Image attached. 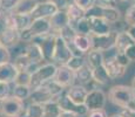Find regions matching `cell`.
Here are the masks:
<instances>
[{
	"label": "cell",
	"mask_w": 135,
	"mask_h": 117,
	"mask_svg": "<svg viewBox=\"0 0 135 117\" xmlns=\"http://www.w3.org/2000/svg\"><path fill=\"white\" fill-rule=\"evenodd\" d=\"M108 98L113 104L121 109L135 110V89L132 85H114L109 89Z\"/></svg>",
	"instance_id": "obj_1"
},
{
	"label": "cell",
	"mask_w": 135,
	"mask_h": 117,
	"mask_svg": "<svg viewBox=\"0 0 135 117\" xmlns=\"http://www.w3.org/2000/svg\"><path fill=\"white\" fill-rule=\"evenodd\" d=\"M51 32H52V27L49 19H46V18L33 19L30 27L20 32V39H21L22 42H31L33 40V38H35V36Z\"/></svg>",
	"instance_id": "obj_2"
},
{
	"label": "cell",
	"mask_w": 135,
	"mask_h": 117,
	"mask_svg": "<svg viewBox=\"0 0 135 117\" xmlns=\"http://www.w3.org/2000/svg\"><path fill=\"white\" fill-rule=\"evenodd\" d=\"M56 70H58V67L54 63H52V62L42 63L34 73H32L31 88H32V89L38 88V87H40L41 84H44L45 82L54 79L56 75Z\"/></svg>",
	"instance_id": "obj_3"
},
{
	"label": "cell",
	"mask_w": 135,
	"mask_h": 117,
	"mask_svg": "<svg viewBox=\"0 0 135 117\" xmlns=\"http://www.w3.org/2000/svg\"><path fill=\"white\" fill-rule=\"evenodd\" d=\"M25 111L24 101L15 96H8L0 101V114L2 117H20Z\"/></svg>",
	"instance_id": "obj_4"
},
{
	"label": "cell",
	"mask_w": 135,
	"mask_h": 117,
	"mask_svg": "<svg viewBox=\"0 0 135 117\" xmlns=\"http://www.w3.org/2000/svg\"><path fill=\"white\" fill-rule=\"evenodd\" d=\"M32 17L31 15H24V14H15L12 12H7L4 14V26L8 28H13L19 32L26 29L30 27L32 23Z\"/></svg>",
	"instance_id": "obj_5"
},
{
	"label": "cell",
	"mask_w": 135,
	"mask_h": 117,
	"mask_svg": "<svg viewBox=\"0 0 135 117\" xmlns=\"http://www.w3.org/2000/svg\"><path fill=\"white\" fill-rule=\"evenodd\" d=\"M72 56L73 55H72V52H71V48H69L68 42H67L60 34H56L53 61L55 62V63H58L59 66H61V64H66Z\"/></svg>",
	"instance_id": "obj_6"
},
{
	"label": "cell",
	"mask_w": 135,
	"mask_h": 117,
	"mask_svg": "<svg viewBox=\"0 0 135 117\" xmlns=\"http://www.w3.org/2000/svg\"><path fill=\"white\" fill-rule=\"evenodd\" d=\"M90 35V40H92V49H99L102 52H108L114 49L115 47V40L118 32L112 30L110 33L105 35Z\"/></svg>",
	"instance_id": "obj_7"
},
{
	"label": "cell",
	"mask_w": 135,
	"mask_h": 117,
	"mask_svg": "<svg viewBox=\"0 0 135 117\" xmlns=\"http://www.w3.org/2000/svg\"><path fill=\"white\" fill-rule=\"evenodd\" d=\"M107 103V96L101 89H92L88 90V95L86 98L85 104L88 108V110H98V109H103Z\"/></svg>",
	"instance_id": "obj_8"
},
{
	"label": "cell",
	"mask_w": 135,
	"mask_h": 117,
	"mask_svg": "<svg viewBox=\"0 0 135 117\" xmlns=\"http://www.w3.org/2000/svg\"><path fill=\"white\" fill-rule=\"evenodd\" d=\"M59 103V106H60L61 110H66V111H72V113L76 114L80 117L81 116H87L88 114V108L86 106V104H75L71 100L68 98V96L66 95V91H64L61 95H59V97L56 98Z\"/></svg>",
	"instance_id": "obj_9"
},
{
	"label": "cell",
	"mask_w": 135,
	"mask_h": 117,
	"mask_svg": "<svg viewBox=\"0 0 135 117\" xmlns=\"http://www.w3.org/2000/svg\"><path fill=\"white\" fill-rule=\"evenodd\" d=\"M87 17V15H86ZM88 21H89L90 27V34L93 35H105L110 33L112 30V23H109L102 17H97V15H89Z\"/></svg>",
	"instance_id": "obj_10"
},
{
	"label": "cell",
	"mask_w": 135,
	"mask_h": 117,
	"mask_svg": "<svg viewBox=\"0 0 135 117\" xmlns=\"http://www.w3.org/2000/svg\"><path fill=\"white\" fill-rule=\"evenodd\" d=\"M103 66H105L106 70H107L108 75H109L110 80H116V79H120L122 77L124 74H126V67L121 66L119 63V61L116 60L115 53L113 55L108 56V58L105 59L103 61Z\"/></svg>",
	"instance_id": "obj_11"
},
{
	"label": "cell",
	"mask_w": 135,
	"mask_h": 117,
	"mask_svg": "<svg viewBox=\"0 0 135 117\" xmlns=\"http://www.w3.org/2000/svg\"><path fill=\"white\" fill-rule=\"evenodd\" d=\"M66 95L75 104H85L88 95V89L84 84H73L66 89Z\"/></svg>",
	"instance_id": "obj_12"
},
{
	"label": "cell",
	"mask_w": 135,
	"mask_h": 117,
	"mask_svg": "<svg viewBox=\"0 0 135 117\" xmlns=\"http://www.w3.org/2000/svg\"><path fill=\"white\" fill-rule=\"evenodd\" d=\"M54 80L60 83L62 87L68 88L71 85H73L75 82V72H73L66 64H61V66L58 67L56 75L54 77Z\"/></svg>",
	"instance_id": "obj_13"
},
{
	"label": "cell",
	"mask_w": 135,
	"mask_h": 117,
	"mask_svg": "<svg viewBox=\"0 0 135 117\" xmlns=\"http://www.w3.org/2000/svg\"><path fill=\"white\" fill-rule=\"evenodd\" d=\"M59 11V8L54 4L49 1H44V2H38L37 7L34 8V11L32 12L31 17L32 19H49L53 14H55Z\"/></svg>",
	"instance_id": "obj_14"
},
{
	"label": "cell",
	"mask_w": 135,
	"mask_h": 117,
	"mask_svg": "<svg viewBox=\"0 0 135 117\" xmlns=\"http://www.w3.org/2000/svg\"><path fill=\"white\" fill-rule=\"evenodd\" d=\"M69 17L66 11H58L55 14H53L49 18V22H51L52 32L58 34L61 29L69 25Z\"/></svg>",
	"instance_id": "obj_15"
},
{
	"label": "cell",
	"mask_w": 135,
	"mask_h": 117,
	"mask_svg": "<svg viewBox=\"0 0 135 117\" xmlns=\"http://www.w3.org/2000/svg\"><path fill=\"white\" fill-rule=\"evenodd\" d=\"M0 41L8 48H11V47L13 48L19 42H21L20 32L17 29H13V28L4 27V29L0 32Z\"/></svg>",
	"instance_id": "obj_16"
},
{
	"label": "cell",
	"mask_w": 135,
	"mask_h": 117,
	"mask_svg": "<svg viewBox=\"0 0 135 117\" xmlns=\"http://www.w3.org/2000/svg\"><path fill=\"white\" fill-rule=\"evenodd\" d=\"M28 100L33 103L45 104V103L55 100V97L48 91V89L45 87V85H40V87L32 89V93H31V96Z\"/></svg>",
	"instance_id": "obj_17"
},
{
	"label": "cell",
	"mask_w": 135,
	"mask_h": 117,
	"mask_svg": "<svg viewBox=\"0 0 135 117\" xmlns=\"http://www.w3.org/2000/svg\"><path fill=\"white\" fill-rule=\"evenodd\" d=\"M18 74H19V72L15 68L13 62L7 61L4 63H0V81L9 83V84L14 83Z\"/></svg>",
	"instance_id": "obj_18"
},
{
	"label": "cell",
	"mask_w": 135,
	"mask_h": 117,
	"mask_svg": "<svg viewBox=\"0 0 135 117\" xmlns=\"http://www.w3.org/2000/svg\"><path fill=\"white\" fill-rule=\"evenodd\" d=\"M25 54L27 55V58L30 59L31 61L35 62V63H42L44 61H46L41 46L37 42H33V41L26 43Z\"/></svg>",
	"instance_id": "obj_19"
},
{
	"label": "cell",
	"mask_w": 135,
	"mask_h": 117,
	"mask_svg": "<svg viewBox=\"0 0 135 117\" xmlns=\"http://www.w3.org/2000/svg\"><path fill=\"white\" fill-rule=\"evenodd\" d=\"M38 0H17L14 7L12 9V13L15 14H24V15H31L32 12L38 5Z\"/></svg>",
	"instance_id": "obj_20"
},
{
	"label": "cell",
	"mask_w": 135,
	"mask_h": 117,
	"mask_svg": "<svg viewBox=\"0 0 135 117\" xmlns=\"http://www.w3.org/2000/svg\"><path fill=\"white\" fill-rule=\"evenodd\" d=\"M135 41L131 36L128 35V33L126 30L123 32H118V35H116V40H115V50L118 53H124L126 49L128 48L131 45H133Z\"/></svg>",
	"instance_id": "obj_21"
},
{
	"label": "cell",
	"mask_w": 135,
	"mask_h": 117,
	"mask_svg": "<svg viewBox=\"0 0 135 117\" xmlns=\"http://www.w3.org/2000/svg\"><path fill=\"white\" fill-rule=\"evenodd\" d=\"M73 45L76 47L79 50H81L82 53H88V52L92 49V40H90V35L79 34V33H76V35L74 36Z\"/></svg>",
	"instance_id": "obj_22"
},
{
	"label": "cell",
	"mask_w": 135,
	"mask_h": 117,
	"mask_svg": "<svg viewBox=\"0 0 135 117\" xmlns=\"http://www.w3.org/2000/svg\"><path fill=\"white\" fill-rule=\"evenodd\" d=\"M93 80L92 68L86 63L84 67H81L79 70L75 72V81L79 82V84L87 85Z\"/></svg>",
	"instance_id": "obj_23"
},
{
	"label": "cell",
	"mask_w": 135,
	"mask_h": 117,
	"mask_svg": "<svg viewBox=\"0 0 135 117\" xmlns=\"http://www.w3.org/2000/svg\"><path fill=\"white\" fill-rule=\"evenodd\" d=\"M105 58H103V53L102 50H99V49H90L87 54V64L90 68H97V67L103 64Z\"/></svg>",
	"instance_id": "obj_24"
},
{
	"label": "cell",
	"mask_w": 135,
	"mask_h": 117,
	"mask_svg": "<svg viewBox=\"0 0 135 117\" xmlns=\"http://www.w3.org/2000/svg\"><path fill=\"white\" fill-rule=\"evenodd\" d=\"M20 117H45V109L44 104L31 102L25 108V111Z\"/></svg>",
	"instance_id": "obj_25"
},
{
	"label": "cell",
	"mask_w": 135,
	"mask_h": 117,
	"mask_svg": "<svg viewBox=\"0 0 135 117\" xmlns=\"http://www.w3.org/2000/svg\"><path fill=\"white\" fill-rule=\"evenodd\" d=\"M92 73H93V80H94L98 84L105 85L110 81V77H109V75H108L107 70H106L103 64L97 67V68H93Z\"/></svg>",
	"instance_id": "obj_26"
},
{
	"label": "cell",
	"mask_w": 135,
	"mask_h": 117,
	"mask_svg": "<svg viewBox=\"0 0 135 117\" xmlns=\"http://www.w3.org/2000/svg\"><path fill=\"white\" fill-rule=\"evenodd\" d=\"M69 26L75 29V32L79 33V34H90V27H89V21H88V18L84 17L81 19L76 20V21H69Z\"/></svg>",
	"instance_id": "obj_27"
},
{
	"label": "cell",
	"mask_w": 135,
	"mask_h": 117,
	"mask_svg": "<svg viewBox=\"0 0 135 117\" xmlns=\"http://www.w3.org/2000/svg\"><path fill=\"white\" fill-rule=\"evenodd\" d=\"M31 93H32V88L30 85L25 84H14V87L12 89V95L22 101L28 100L31 96Z\"/></svg>",
	"instance_id": "obj_28"
},
{
	"label": "cell",
	"mask_w": 135,
	"mask_h": 117,
	"mask_svg": "<svg viewBox=\"0 0 135 117\" xmlns=\"http://www.w3.org/2000/svg\"><path fill=\"white\" fill-rule=\"evenodd\" d=\"M65 11L67 12L71 21H76V20L86 17V12H85L82 8H80L76 4H74V2L68 4V6H67V8L65 9Z\"/></svg>",
	"instance_id": "obj_29"
},
{
	"label": "cell",
	"mask_w": 135,
	"mask_h": 117,
	"mask_svg": "<svg viewBox=\"0 0 135 117\" xmlns=\"http://www.w3.org/2000/svg\"><path fill=\"white\" fill-rule=\"evenodd\" d=\"M44 109H45V117H58V115L61 113V109L56 100L45 103Z\"/></svg>",
	"instance_id": "obj_30"
},
{
	"label": "cell",
	"mask_w": 135,
	"mask_h": 117,
	"mask_svg": "<svg viewBox=\"0 0 135 117\" xmlns=\"http://www.w3.org/2000/svg\"><path fill=\"white\" fill-rule=\"evenodd\" d=\"M13 63H14L15 68L18 69V72H25V70L28 69V67L32 63V61L27 58L26 54H21V55L15 56V60Z\"/></svg>",
	"instance_id": "obj_31"
},
{
	"label": "cell",
	"mask_w": 135,
	"mask_h": 117,
	"mask_svg": "<svg viewBox=\"0 0 135 117\" xmlns=\"http://www.w3.org/2000/svg\"><path fill=\"white\" fill-rule=\"evenodd\" d=\"M86 63L87 62L84 60V56H72V58L69 59V61L66 63V66L69 67L73 72H76V70H79L81 67H84Z\"/></svg>",
	"instance_id": "obj_32"
},
{
	"label": "cell",
	"mask_w": 135,
	"mask_h": 117,
	"mask_svg": "<svg viewBox=\"0 0 135 117\" xmlns=\"http://www.w3.org/2000/svg\"><path fill=\"white\" fill-rule=\"evenodd\" d=\"M31 77H32V74L27 70L25 72H19L17 79L14 81V84H25V85H30L31 87Z\"/></svg>",
	"instance_id": "obj_33"
},
{
	"label": "cell",
	"mask_w": 135,
	"mask_h": 117,
	"mask_svg": "<svg viewBox=\"0 0 135 117\" xmlns=\"http://www.w3.org/2000/svg\"><path fill=\"white\" fill-rule=\"evenodd\" d=\"M58 34H60L62 38L65 39V40L67 41L68 43H71V42H73V40H74V36L76 35V32H75V29L72 26H67V27H65L64 29H61L60 32L58 33Z\"/></svg>",
	"instance_id": "obj_34"
},
{
	"label": "cell",
	"mask_w": 135,
	"mask_h": 117,
	"mask_svg": "<svg viewBox=\"0 0 135 117\" xmlns=\"http://www.w3.org/2000/svg\"><path fill=\"white\" fill-rule=\"evenodd\" d=\"M124 22L127 26H134L135 25V4H132L124 13Z\"/></svg>",
	"instance_id": "obj_35"
},
{
	"label": "cell",
	"mask_w": 135,
	"mask_h": 117,
	"mask_svg": "<svg viewBox=\"0 0 135 117\" xmlns=\"http://www.w3.org/2000/svg\"><path fill=\"white\" fill-rule=\"evenodd\" d=\"M74 4H76L80 8H82L85 12L89 11L90 8L97 5V0H73Z\"/></svg>",
	"instance_id": "obj_36"
},
{
	"label": "cell",
	"mask_w": 135,
	"mask_h": 117,
	"mask_svg": "<svg viewBox=\"0 0 135 117\" xmlns=\"http://www.w3.org/2000/svg\"><path fill=\"white\" fill-rule=\"evenodd\" d=\"M11 85L9 83H6V82H2L0 81V101L5 100L7 98L8 96H11Z\"/></svg>",
	"instance_id": "obj_37"
},
{
	"label": "cell",
	"mask_w": 135,
	"mask_h": 117,
	"mask_svg": "<svg viewBox=\"0 0 135 117\" xmlns=\"http://www.w3.org/2000/svg\"><path fill=\"white\" fill-rule=\"evenodd\" d=\"M11 61V53L8 50V47H6L0 41V63Z\"/></svg>",
	"instance_id": "obj_38"
},
{
	"label": "cell",
	"mask_w": 135,
	"mask_h": 117,
	"mask_svg": "<svg viewBox=\"0 0 135 117\" xmlns=\"http://www.w3.org/2000/svg\"><path fill=\"white\" fill-rule=\"evenodd\" d=\"M15 2H17V0H0V8L5 13L11 12L13 7H14Z\"/></svg>",
	"instance_id": "obj_39"
},
{
	"label": "cell",
	"mask_w": 135,
	"mask_h": 117,
	"mask_svg": "<svg viewBox=\"0 0 135 117\" xmlns=\"http://www.w3.org/2000/svg\"><path fill=\"white\" fill-rule=\"evenodd\" d=\"M115 56H116V60L119 61V63L121 64V66L123 67H128L129 63H131V60L127 58V55L124 53H118V52L115 50Z\"/></svg>",
	"instance_id": "obj_40"
},
{
	"label": "cell",
	"mask_w": 135,
	"mask_h": 117,
	"mask_svg": "<svg viewBox=\"0 0 135 117\" xmlns=\"http://www.w3.org/2000/svg\"><path fill=\"white\" fill-rule=\"evenodd\" d=\"M47 1L55 5V6L59 8V11H65V9L67 8V6H68V4H69L68 0H47Z\"/></svg>",
	"instance_id": "obj_41"
},
{
	"label": "cell",
	"mask_w": 135,
	"mask_h": 117,
	"mask_svg": "<svg viewBox=\"0 0 135 117\" xmlns=\"http://www.w3.org/2000/svg\"><path fill=\"white\" fill-rule=\"evenodd\" d=\"M87 117H108L106 114L105 109H98V110H90L88 111Z\"/></svg>",
	"instance_id": "obj_42"
},
{
	"label": "cell",
	"mask_w": 135,
	"mask_h": 117,
	"mask_svg": "<svg viewBox=\"0 0 135 117\" xmlns=\"http://www.w3.org/2000/svg\"><path fill=\"white\" fill-rule=\"evenodd\" d=\"M124 54L127 55V58L132 61H135V42L133 45H131L128 47V48L126 49V52H124Z\"/></svg>",
	"instance_id": "obj_43"
},
{
	"label": "cell",
	"mask_w": 135,
	"mask_h": 117,
	"mask_svg": "<svg viewBox=\"0 0 135 117\" xmlns=\"http://www.w3.org/2000/svg\"><path fill=\"white\" fill-rule=\"evenodd\" d=\"M116 0H97V4L102 7H116Z\"/></svg>",
	"instance_id": "obj_44"
},
{
	"label": "cell",
	"mask_w": 135,
	"mask_h": 117,
	"mask_svg": "<svg viewBox=\"0 0 135 117\" xmlns=\"http://www.w3.org/2000/svg\"><path fill=\"white\" fill-rule=\"evenodd\" d=\"M120 114L123 117H135V110L134 109H121Z\"/></svg>",
	"instance_id": "obj_45"
},
{
	"label": "cell",
	"mask_w": 135,
	"mask_h": 117,
	"mask_svg": "<svg viewBox=\"0 0 135 117\" xmlns=\"http://www.w3.org/2000/svg\"><path fill=\"white\" fill-rule=\"evenodd\" d=\"M58 117H80L76 114L72 113V111H66V110H61V113L58 115Z\"/></svg>",
	"instance_id": "obj_46"
},
{
	"label": "cell",
	"mask_w": 135,
	"mask_h": 117,
	"mask_svg": "<svg viewBox=\"0 0 135 117\" xmlns=\"http://www.w3.org/2000/svg\"><path fill=\"white\" fill-rule=\"evenodd\" d=\"M126 32L128 33V35L135 41V25L134 26H128V28L126 29Z\"/></svg>",
	"instance_id": "obj_47"
},
{
	"label": "cell",
	"mask_w": 135,
	"mask_h": 117,
	"mask_svg": "<svg viewBox=\"0 0 135 117\" xmlns=\"http://www.w3.org/2000/svg\"><path fill=\"white\" fill-rule=\"evenodd\" d=\"M109 117H123V116L121 115L120 113H119V114H114V115H112V116H109Z\"/></svg>",
	"instance_id": "obj_48"
},
{
	"label": "cell",
	"mask_w": 135,
	"mask_h": 117,
	"mask_svg": "<svg viewBox=\"0 0 135 117\" xmlns=\"http://www.w3.org/2000/svg\"><path fill=\"white\" fill-rule=\"evenodd\" d=\"M132 87H133L134 89H135V76L133 77V79H132Z\"/></svg>",
	"instance_id": "obj_49"
},
{
	"label": "cell",
	"mask_w": 135,
	"mask_h": 117,
	"mask_svg": "<svg viewBox=\"0 0 135 117\" xmlns=\"http://www.w3.org/2000/svg\"><path fill=\"white\" fill-rule=\"evenodd\" d=\"M2 17H4V12H2V9L0 8V20L2 19Z\"/></svg>",
	"instance_id": "obj_50"
},
{
	"label": "cell",
	"mask_w": 135,
	"mask_h": 117,
	"mask_svg": "<svg viewBox=\"0 0 135 117\" xmlns=\"http://www.w3.org/2000/svg\"><path fill=\"white\" fill-rule=\"evenodd\" d=\"M116 1H120V2H127V1H131V0H116Z\"/></svg>",
	"instance_id": "obj_51"
},
{
	"label": "cell",
	"mask_w": 135,
	"mask_h": 117,
	"mask_svg": "<svg viewBox=\"0 0 135 117\" xmlns=\"http://www.w3.org/2000/svg\"><path fill=\"white\" fill-rule=\"evenodd\" d=\"M131 2L132 4H135V0H131Z\"/></svg>",
	"instance_id": "obj_52"
}]
</instances>
